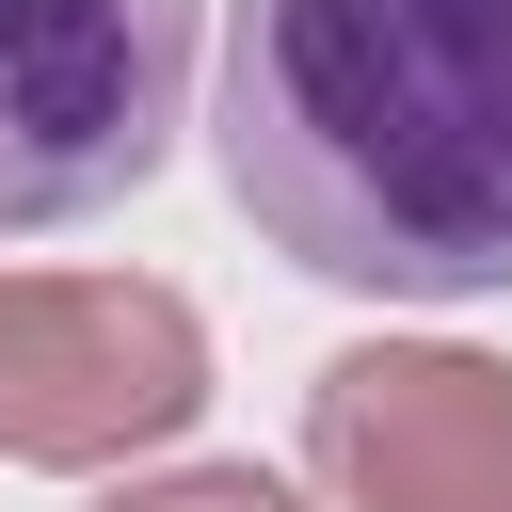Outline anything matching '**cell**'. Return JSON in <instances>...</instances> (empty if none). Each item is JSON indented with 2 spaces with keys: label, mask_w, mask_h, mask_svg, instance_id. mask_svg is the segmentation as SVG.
Masks as SVG:
<instances>
[{
  "label": "cell",
  "mask_w": 512,
  "mask_h": 512,
  "mask_svg": "<svg viewBox=\"0 0 512 512\" xmlns=\"http://www.w3.org/2000/svg\"><path fill=\"white\" fill-rule=\"evenodd\" d=\"M208 0H0V240L128 208L192 128Z\"/></svg>",
  "instance_id": "2"
},
{
  "label": "cell",
  "mask_w": 512,
  "mask_h": 512,
  "mask_svg": "<svg viewBox=\"0 0 512 512\" xmlns=\"http://www.w3.org/2000/svg\"><path fill=\"white\" fill-rule=\"evenodd\" d=\"M240 224L384 304L512 288V0H224Z\"/></svg>",
  "instance_id": "1"
},
{
  "label": "cell",
  "mask_w": 512,
  "mask_h": 512,
  "mask_svg": "<svg viewBox=\"0 0 512 512\" xmlns=\"http://www.w3.org/2000/svg\"><path fill=\"white\" fill-rule=\"evenodd\" d=\"M96 512H304V496L256 480V464H176V480H128V496H96Z\"/></svg>",
  "instance_id": "5"
},
{
  "label": "cell",
  "mask_w": 512,
  "mask_h": 512,
  "mask_svg": "<svg viewBox=\"0 0 512 512\" xmlns=\"http://www.w3.org/2000/svg\"><path fill=\"white\" fill-rule=\"evenodd\" d=\"M208 400V336L144 272H0V464H112Z\"/></svg>",
  "instance_id": "3"
},
{
  "label": "cell",
  "mask_w": 512,
  "mask_h": 512,
  "mask_svg": "<svg viewBox=\"0 0 512 512\" xmlns=\"http://www.w3.org/2000/svg\"><path fill=\"white\" fill-rule=\"evenodd\" d=\"M304 464L352 512H512V368L448 336H368L304 384Z\"/></svg>",
  "instance_id": "4"
}]
</instances>
